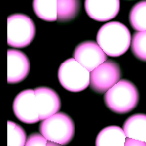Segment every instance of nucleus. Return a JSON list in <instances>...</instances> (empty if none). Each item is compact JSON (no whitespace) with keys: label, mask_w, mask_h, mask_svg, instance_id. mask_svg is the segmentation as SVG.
Wrapping results in <instances>:
<instances>
[{"label":"nucleus","mask_w":146,"mask_h":146,"mask_svg":"<svg viewBox=\"0 0 146 146\" xmlns=\"http://www.w3.org/2000/svg\"><path fill=\"white\" fill-rule=\"evenodd\" d=\"M96 40L107 56L116 58L126 53L129 49L131 44V36L124 24L111 21L100 27Z\"/></svg>","instance_id":"1"},{"label":"nucleus","mask_w":146,"mask_h":146,"mask_svg":"<svg viewBox=\"0 0 146 146\" xmlns=\"http://www.w3.org/2000/svg\"><path fill=\"white\" fill-rule=\"evenodd\" d=\"M139 91L131 81L121 80L104 95L107 108L118 114H124L134 110L139 103Z\"/></svg>","instance_id":"2"},{"label":"nucleus","mask_w":146,"mask_h":146,"mask_svg":"<svg viewBox=\"0 0 146 146\" xmlns=\"http://www.w3.org/2000/svg\"><path fill=\"white\" fill-rule=\"evenodd\" d=\"M39 131L48 141L65 146L74 138L75 124L68 114L58 112L42 121Z\"/></svg>","instance_id":"3"},{"label":"nucleus","mask_w":146,"mask_h":146,"mask_svg":"<svg viewBox=\"0 0 146 146\" xmlns=\"http://www.w3.org/2000/svg\"><path fill=\"white\" fill-rule=\"evenodd\" d=\"M36 34L33 20L25 14H13L7 18V44L15 48L29 46Z\"/></svg>","instance_id":"4"},{"label":"nucleus","mask_w":146,"mask_h":146,"mask_svg":"<svg viewBox=\"0 0 146 146\" xmlns=\"http://www.w3.org/2000/svg\"><path fill=\"white\" fill-rule=\"evenodd\" d=\"M58 78L63 88L71 92L84 90L90 83V72L75 58H68L61 64Z\"/></svg>","instance_id":"5"},{"label":"nucleus","mask_w":146,"mask_h":146,"mask_svg":"<svg viewBox=\"0 0 146 146\" xmlns=\"http://www.w3.org/2000/svg\"><path fill=\"white\" fill-rule=\"evenodd\" d=\"M120 78L121 70L119 64L107 60L90 72V87L97 93H106L121 80Z\"/></svg>","instance_id":"6"},{"label":"nucleus","mask_w":146,"mask_h":146,"mask_svg":"<svg viewBox=\"0 0 146 146\" xmlns=\"http://www.w3.org/2000/svg\"><path fill=\"white\" fill-rule=\"evenodd\" d=\"M73 58L91 72L107 61V55L97 42L88 40L80 43L75 48Z\"/></svg>","instance_id":"7"},{"label":"nucleus","mask_w":146,"mask_h":146,"mask_svg":"<svg viewBox=\"0 0 146 146\" xmlns=\"http://www.w3.org/2000/svg\"><path fill=\"white\" fill-rule=\"evenodd\" d=\"M13 111L18 120L27 124H33L40 121L35 90L29 89L18 93L13 102Z\"/></svg>","instance_id":"8"},{"label":"nucleus","mask_w":146,"mask_h":146,"mask_svg":"<svg viewBox=\"0 0 146 146\" xmlns=\"http://www.w3.org/2000/svg\"><path fill=\"white\" fill-rule=\"evenodd\" d=\"M30 71V62L27 56L17 49L7 50V82L16 84L22 82Z\"/></svg>","instance_id":"9"},{"label":"nucleus","mask_w":146,"mask_h":146,"mask_svg":"<svg viewBox=\"0 0 146 146\" xmlns=\"http://www.w3.org/2000/svg\"><path fill=\"white\" fill-rule=\"evenodd\" d=\"M34 90L40 121H44L59 111L61 107L60 98L54 90L48 87H38Z\"/></svg>","instance_id":"10"},{"label":"nucleus","mask_w":146,"mask_h":146,"mask_svg":"<svg viewBox=\"0 0 146 146\" xmlns=\"http://www.w3.org/2000/svg\"><path fill=\"white\" fill-rule=\"evenodd\" d=\"M84 8L88 17L106 22L113 19L120 12V0H85Z\"/></svg>","instance_id":"11"},{"label":"nucleus","mask_w":146,"mask_h":146,"mask_svg":"<svg viewBox=\"0 0 146 146\" xmlns=\"http://www.w3.org/2000/svg\"><path fill=\"white\" fill-rule=\"evenodd\" d=\"M122 129L127 138L146 143V114L137 113L130 116L123 123Z\"/></svg>","instance_id":"12"},{"label":"nucleus","mask_w":146,"mask_h":146,"mask_svg":"<svg viewBox=\"0 0 146 146\" xmlns=\"http://www.w3.org/2000/svg\"><path fill=\"white\" fill-rule=\"evenodd\" d=\"M127 137L119 126L111 125L100 131L96 139V146H124Z\"/></svg>","instance_id":"13"},{"label":"nucleus","mask_w":146,"mask_h":146,"mask_svg":"<svg viewBox=\"0 0 146 146\" xmlns=\"http://www.w3.org/2000/svg\"><path fill=\"white\" fill-rule=\"evenodd\" d=\"M32 7L40 19L48 22L58 20V0H33Z\"/></svg>","instance_id":"14"},{"label":"nucleus","mask_w":146,"mask_h":146,"mask_svg":"<svg viewBox=\"0 0 146 146\" xmlns=\"http://www.w3.org/2000/svg\"><path fill=\"white\" fill-rule=\"evenodd\" d=\"M80 0H58V21L66 23L79 15Z\"/></svg>","instance_id":"15"},{"label":"nucleus","mask_w":146,"mask_h":146,"mask_svg":"<svg viewBox=\"0 0 146 146\" xmlns=\"http://www.w3.org/2000/svg\"><path fill=\"white\" fill-rule=\"evenodd\" d=\"M129 20L136 32L146 31V0H141L131 7Z\"/></svg>","instance_id":"16"},{"label":"nucleus","mask_w":146,"mask_h":146,"mask_svg":"<svg viewBox=\"0 0 146 146\" xmlns=\"http://www.w3.org/2000/svg\"><path fill=\"white\" fill-rule=\"evenodd\" d=\"M27 134L23 128L11 121H7V146H25Z\"/></svg>","instance_id":"17"},{"label":"nucleus","mask_w":146,"mask_h":146,"mask_svg":"<svg viewBox=\"0 0 146 146\" xmlns=\"http://www.w3.org/2000/svg\"><path fill=\"white\" fill-rule=\"evenodd\" d=\"M131 52L141 61L146 62V31L135 32L131 36Z\"/></svg>","instance_id":"18"},{"label":"nucleus","mask_w":146,"mask_h":146,"mask_svg":"<svg viewBox=\"0 0 146 146\" xmlns=\"http://www.w3.org/2000/svg\"><path fill=\"white\" fill-rule=\"evenodd\" d=\"M48 140L41 133L34 132L29 136L25 146H47Z\"/></svg>","instance_id":"19"},{"label":"nucleus","mask_w":146,"mask_h":146,"mask_svg":"<svg viewBox=\"0 0 146 146\" xmlns=\"http://www.w3.org/2000/svg\"><path fill=\"white\" fill-rule=\"evenodd\" d=\"M124 146H146V143L131 138H127Z\"/></svg>","instance_id":"20"},{"label":"nucleus","mask_w":146,"mask_h":146,"mask_svg":"<svg viewBox=\"0 0 146 146\" xmlns=\"http://www.w3.org/2000/svg\"><path fill=\"white\" fill-rule=\"evenodd\" d=\"M47 146H64V145H61V144H58V143H53V141H48Z\"/></svg>","instance_id":"21"}]
</instances>
